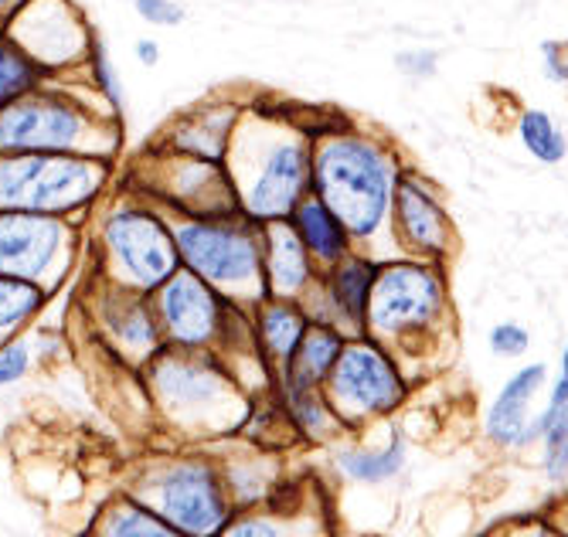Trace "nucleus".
Segmentation results:
<instances>
[{
	"instance_id": "nucleus-30",
	"label": "nucleus",
	"mask_w": 568,
	"mask_h": 537,
	"mask_svg": "<svg viewBox=\"0 0 568 537\" xmlns=\"http://www.w3.org/2000/svg\"><path fill=\"white\" fill-rule=\"evenodd\" d=\"M31 367V351L24 341H0V385H14L21 382Z\"/></svg>"
},
{
	"instance_id": "nucleus-40",
	"label": "nucleus",
	"mask_w": 568,
	"mask_h": 537,
	"mask_svg": "<svg viewBox=\"0 0 568 537\" xmlns=\"http://www.w3.org/2000/svg\"><path fill=\"white\" fill-rule=\"evenodd\" d=\"M28 4V0H0V28H8V21Z\"/></svg>"
},
{
	"instance_id": "nucleus-10",
	"label": "nucleus",
	"mask_w": 568,
	"mask_h": 537,
	"mask_svg": "<svg viewBox=\"0 0 568 537\" xmlns=\"http://www.w3.org/2000/svg\"><path fill=\"white\" fill-rule=\"evenodd\" d=\"M143 504L187 537H219L232 520V494L222 473L201 459L164 466L150 479V500Z\"/></svg>"
},
{
	"instance_id": "nucleus-14",
	"label": "nucleus",
	"mask_w": 568,
	"mask_h": 537,
	"mask_svg": "<svg viewBox=\"0 0 568 537\" xmlns=\"http://www.w3.org/2000/svg\"><path fill=\"white\" fill-rule=\"evenodd\" d=\"M388 229H392V242L412 259L443 262L453 249V219L443 207L436 188L423 174L412 171L398 174Z\"/></svg>"
},
{
	"instance_id": "nucleus-20",
	"label": "nucleus",
	"mask_w": 568,
	"mask_h": 537,
	"mask_svg": "<svg viewBox=\"0 0 568 537\" xmlns=\"http://www.w3.org/2000/svg\"><path fill=\"white\" fill-rule=\"evenodd\" d=\"M102 320H106V331L120 341V347L133 351L136 357H146V354L153 357V351L161 347V324H158V313H153V303L146 293L106 283Z\"/></svg>"
},
{
	"instance_id": "nucleus-21",
	"label": "nucleus",
	"mask_w": 568,
	"mask_h": 537,
	"mask_svg": "<svg viewBox=\"0 0 568 537\" xmlns=\"http://www.w3.org/2000/svg\"><path fill=\"white\" fill-rule=\"evenodd\" d=\"M286 222L293 225V232L300 235L303 249L310 252V259L317 262L321 273H324V268H331V265H337L341 259H347L357 249L351 232L341 225L337 214L321 197H314V194H306L293 207V214H290Z\"/></svg>"
},
{
	"instance_id": "nucleus-32",
	"label": "nucleus",
	"mask_w": 568,
	"mask_h": 537,
	"mask_svg": "<svg viewBox=\"0 0 568 537\" xmlns=\"http://www.w3.org/2000/svg\"><path fill=\"white\" fill-rule=\"evenodd\" d=\"M219 537H286V527L273 517H239L229 520Z\"/></svg>"
},
{
	"instance_id": "nucleus-41",
	"label": "nucleus",
	"mask_w": 568,
	"mask_h": 537,
	"mask_svg": "<svg viewBox=\"0 0 568 537\" xmlns=\"http://www.w3.org/2000/svg\"><path fill=\"white\" fill-rule=\"evenodd\" d=\"M510 537H558V534H551V530H545V527H525V530L510 534Z\"/></svg>"
},
{
	"instance_id": "nucleus-3",
	"label": "nucleus",
	"mask_w": 568,
	"mask_h": 537,
	"mask_svg": "<svg viewBox=\"0 0 568 537\" xmlns=\"http://www.w3.org/2000/svg\"><path fill=\"white\" fill-rule=\"evenodd\" d=\"M92 239L99 249V273L113 286L150 296L181 268L171 214L146 197L133 194L99 211Z\"/></svg>"
},
{
	"instance_id": "nucleus-6",
	"label": "nucleus",
	"mask_w": 568,
	"mask_h": 537,
	"mask_svg": "<svg viewBox=\"0 0 568 537\" xmlns=\"http://www.w3.org/2000/svg\"><path fill=\"white\" fill-rule=\"evenodd\" d=\"M0 153H116V123L69 92L41 85L0 110Z\"/></svg>"
},
{
	"instance_id": "nucleus-16",
	"label": "nucleus",
	"mask_w": 568,
	"mask_h": 537,
	"mask_svg": "<svg viewBox=\"0 0 568 537\" xmlns=\"http://www.w3.org/2000/svg\"><path fill=\"white\" fill-rule=\"evenodd\" d=\"M378 276V259L365 255V252H351L347 259H341L337 265L324 268L321 280L314 283V290L324 296L331 316V327H351V331H365V316H368V296Z\"/></svg>"
},
{
	"instance_id": "nucleus-1",
	"label": "nucleus",
	"mask_w": 568,
	"mask_h": 537,
	"mask_svg": "<svg viewBox=\"0 0 568 537\" xmlns=\"http://www.w3.org/2000/svg\"><path fill=\"white\" fill-rule=\"evenodd\" d=\"M398 174L395 153L365 133L331 130L314 136L310 194L337 214L354 245H368L388 229Z\"/></svg>"
},
{
	"instance_id": "nucleus-26",
	"label": "nucleus",
	"mask_w": 568,
	"mask_h": 537,
	"mask_svg": "<svg viewBox=\"0 0 568 537\" xmlns=\"http://www.w3.org/2000/svg\"><path fill=\"white\" fill-rule=\"evenodd\" d=\"M99 537H187V534L171 527L164 517H158L140 500H120L106 514V520H102Z\"/></svg>"
},
{
	"instance_id": "nucleus-31",
	"label": "nucleus",
	"mask_w": 568,
	"mask_h": 537,
	"mask_svg": "<svg viewBox=\"0 0 568 537\" xmlns=\"http://www.w3.org/2000/svg\"><path fill=\"white\" fill-rule=\"evenodd\" d=\"M528 344H531V337L518 324H497L490 331V351L500 357H521L528 351Z\"/></svg>"
},
{
	"instance_id": "nucleus-23",
	"label": "nucleus",
	"mask_w": 568,
	"mask_h": 537,
	"mask_svg": "<svg viewBox=\"0 0 568 537\" xmlns=\"http://www.w3.org/2000/svg\"><path fill=\"white\" fill-rule=\"evenodd\" d=\"M306 327H310V313L300 300L266 296L255 306V341L263 344L266 357L276 361L280 367H286Z\"/></svg>"
},
{
	"instance_id": "nucleus-29",
	"label": "nucleus",
	"mask_w": 568,
	"mask_h": 537,
	"mask_svg": "<svg viewBox=\"0 0 568 537\" xmlns=\"http://www.w3.org/2000/svg\"><path fill=\"white\" fill-rule=\"evenodd\" d=\"M85 62H89V72H92L95 92L110 102L113 116H120V110H123V89H120L116 69H113V62L106 55V44H102L99 38H92V48H89V59Z\"/></svg>"
},
{
	"instance_id": "nucleus-19",
	"label": "nucleus",
	"mask_w": 568,
	"mask_h": 537,
	"mask_svg": "<svg viewBox=\"0 0 568 537\" xmlns=\"http://www.w3.org/2000/svg\"><path fill=\"white\" fill-rule=\"evenodd\" d=\"M545 382V364H531L518 371L514 378L504 385L497 402L487 412V436L500 446H528L531 439H541V425L538 418L528 422V408Z\"/></svg>"
},
{
	"instance_id": "nucleus-36",
	"label": "nucleus",
	"mask_w": 568,
	"mask_h": 537,
	"mask_svg": "<svg viewBox=\"0 0 568 537\" xmlns=\"http://www.w3.org/2000/svg\"><path fill=\"white\" fill-rule=\"evenodd\" d=\"M545 469L551 479L568 476V439H545Z\"/></svg>"
},
{
	"instance_id": "nucleus-25",
	"label": "nucleus",
	"mask_w": 568,
	"mask_h": 537,
	"mask_svg": "<svg viewBox=\"0 0 568 537\" xmlns=\"http://www.w3.org/2000/svg\"><path fill=\"white\" fill-rule=\"evenodd\" d=\"M44 303H48V290L0 273V341H11L14 331H21L28 320H34Z\"/></svg>"
},
{
	"instance_id": "nucleus-22",
	"label": "nucleus",
	"mask_w": 568,
	"mask_h": 537,
	"mask_svg": "<svg viewBox=\"0 0 568 537\" xmlns=\"http://www.w3.org/2000/svg\"><path fill=\"white\" fill-rule=\"evenodd\" d=\"M344 331L321 324V320H310L306 334L300 337L293 357L286 361L283 374H286V385L296 388H321L327 382V374L334 371L341 351H344Z\"/></svg>"
},
{
	"instance_id": "nucleus-13",
	"label": "nucleus",
	"mask_w": 568,
	"mask_h": 537,
	"mask_svg": "<svg viewBox=\"0 0 568 537\" xmlns=\"http://www.w3.org/2000/svg\"><path fill=\"white\" fill-rule=\"evenodd\" d=\"M4 31L48 72L89 59L92 48V34L72 0H28Z\"/></svg>"
},
{
	"instance_id": "nucleus-37",
	"label": "nucleus",
	"mask_w": 568,
	"mask_h": 537,
	"mask_svg": "<svg viewBox=\"0 0 568 537\" xmlns=\"http://www.w3.org/2000/svg\"><path fill=\"white\" fill-rule=\"evenodd\" d=\"M398 69L408 75H433L436 72V55L433 51H405L398 55Z\"/></svg>"
},
{
	"instance_id": "nucleus-38",
	"label": "nucleus",
	"mask_w": 568,
	"mask_h": 537,
	"mask_svg": "<svg viewBox=\"0 0 568 537\" xmlns=\"http://www.w3.org/2000/svg\"><path fill=\"white\" fill-rule=\"evenodd\" d=\"M136 59H140V65H158V62H161V48H158V41H150V38L136 41Z\"/></svg>"
},
{
	"instance_id": "nucleus-5",
	"label": "nucleus",
	"mask_w": 568,
	"mask_h": 537,
	"mask_svg": "<svg viewBox=\"0 0 568 537\" xmlns=\"http://www.w3.org/2000/svg\"><path fill=\"white\" fill-rule=\"evenodd\" d=\"M225 168L232 174L239 207L255 225L286 222L293 207L310 194L314 171V136L306 130H280L263 146H245L232 136Z\"/></svg>"
},
{
	"instance_id": "nucleus-33",
	"label": "nucleus",
	"mask_w": 568,
	"mask_h": 537,
	"mask_svg": "<svg viewBox=\"0 0 568 537\" xmlns=\"http://www.w3.org/2000/svg\"><path fill=\"white\" fill-rule=\"evenodd\" d=\"M136 14L158 28H174L184 21V8L174 0H136Z\"/></svg>"
},
{
	"instance_id": "nucleus-35",
	"label": "nucleus",
	"mask_w": 568,
	"mask_h": 537,
	"mask_svg": "<svg viewBox=\"0 0 568 537\" xmlns=\"http://www.w3.org/2000/svg\"><path fill=\"white\" fill-rule=\"evenodd\" d=\"M545 72L555 82H568V41L545 44Z\"/></svg>"
},
{
	"instance_id": "nucleus-9",
	"label": "nucleus",
	"mask_w": 568,
	"mask_h": 537,
	"mask_svg": "<svg viewBox=\"0 0 568 537\" xmlns=\"http://www.w3.org/2000/svg\"><path fill=\"white\" fill-rule=\"evenodd\" d=\"M446 286L436 262L426 259H388L378 262V276L368 296L365 331L375 337H402L429 327L443 313Z\"/></svg>"
},
{
	"instance_id": "nucleus-12",
	"label": "nucleus",
	"mask_w": 568,
	"mask_h": 537,
	"mask_svg": "<svg viewBox=\"0 0 568 537\" xmlns=\"http://www.w3.org/2000/svg\"><path fill=\"white\" fill-rule=\"evenodd\" d=\"M324 385L331 392L334 412L347 418L385 415L405 398L395 361L368 337L344 341V351Z\"/></svg>"
},
{
	"instance_id": "nucleus-39",
	"label": "nucleus",
	"mask_w": 568,
	"mask_h": 537,
	"mask_svg": "<svg viewBox=\"0 0 568 537\" xmlns=\"http://www.w3.org/2000/svg\"><path fill=\"white\" fill-rule=\"evenodd\" d=\"M555 402H568V347H565V354H561V378H558V385H555V392H551V405Z\"/></svg>"
},
{
	"instance_id": "nucleus-4",
	"label": "nucleus",
	"mask_w": 568,
	"mask_h": 537,
	"mask_svg": "<svg viewBox=\"0 0 568 537\" xmlns=\"http://www.w3.org/2000/svg\"><path fill=\"white\" fill-rule=\"evenodd\" d=\"M181 265L232 303L260 306L270 293L263 283V229L245 214L219 219H171Z\"/></svg>"
},
{
	"instance_id": "nucleus-17",
	"label": "nucleus",
	"mask_w": 568,
	"mask_h": 537,
	"mask_svg": "<svg viewBox=\"0 0 568 537\" xmlns=\"http://www.w3.org/2000/svg\"><path fill=\"white\" fill-rule=\"evenodd\" d=\"M263 229V283L270 296L303 300L321 280L317 262L303 249L290 222H266Z\"/></svg>"
},
{
	"instance_id": "nucleus-27",
	"label": "nucleus",
	"mask_w": 568,
	"mask_h": 537,
	"mask_svg": "<svg viewBox=\"0 0 568 537\" xmlns=\"http://www.w3.org/2000/svg\"><path fill=\"white\" fill-rule=\"evenodd\" d=\"M402 463H405L402 439H392L385 449H347L337 456L341 473L357 483H385L402 469Z\"/></svg>"
},
{
	"instance_id": "nucleus-7",
	"label": "nucleus",
	"mask_w": 568,
	"mask_h": 537,
	"mask_svg": "<svg viewBox=\"0 0 568 537\" xmlns=\"http://www.w3.org/2000/svg\"><path fill=\"white\" fill-rule=\"evenodd\" d=\"M136 184V197L164 207L171 219H219L242 211L229 168L215 160L161 150Z\"/></svg>"
},
{
	"instance_id": "nucleus-2",
	"label": "nucleus",
	"mask_w": 568,
	"mask_h": 537,
	"mask_svg": "<svg viewBox=\"0 0 568 537\" xmlns=\"http://www.w3.org/2000/svg\"><path fill=\"white\" fill-rule=\"evenodd\" d=\"M113 184V160L89 153H0V211L79 222Z\"/></svg>"
},
{
	"instance_id": "nucleus-8",
	"label": "nucleus",
	"mask_w": 568,
	"mask_h": 537,
	"mask_svg": "<svg viewBox=\"0 0 568 537\" xmlns=\"http://www.w3.org/2000/svg\"><path fill=\"white\" fill-rule=\"evenodd\" d=\"M79 229L72 219L31 211H0V273L55 290L79 255Z\"/></svg>"
},
{
	"instance_id": "nucleus-15",
	"label": "nucleus",
	"mask_w": 568,
	"mask_h": 537,
	"mask_svg": "<svg viewBox=\"0 0 568 537\" xmlns=\"http://www.w3.org/2000/svg\"><path fill=\"white\" fill-rule=\"evenodd\" d=\"M150 385L168 412L181 418L219 415L232 402L229 374L212 357L194 354H158L150 361Z\"/></svg>"
},
{
	"instance_id": "nucleus-18",
	"label": "nucleus",
	"mask_w": 568,
	"mask_h": 537,
	"mask_svg": "<svg viewBox=\"0 0 568 537\" xmlns=\"http://www.w3.org/2000/svg\"><path fill=\"white\" fill-rule=\"evenodd\" d=\"M235 126H239V110H235V105H225V102L197 105V110H191V113H184L181 120L171 123L168 140H164L161 150L225 164L232 136H235Z\"/></svg>"
},
{
	"instance_id": "nucleus-24",
	"label": "nucleus",
	"mask_w": 568,
	"mask_h": 537,
	"mask_svg": "<svg viewBox=\"0 0 568 537\" xmlns=\"http://www.w3.org/2000/svg\"><path fill=\"white\" fill-rule=\"evenodd\" d=\"M48 69H41L28 51L0 28V110L31 92H38L48 82Z\"/></svg>"
},
{
	"instance_id": "nucleus-28",
	"label": "nucleus",
	"mask_w": 568,
	"mask_h": 537,
	"mask_svg": "<svg viewBox=\"0 0 568 537\" xmlns=\"http://www.w3.org/2000/svg\"><path fill=\"white\" fill-rule=\"evenodd\" d=\"M518 136L525 143V150L541 160V164H561L568 153V140L558 130V123L545 113V110H528L518 120Z\"/></svg>"
},
{
	"instance_id": "nucleus-34",
	"label": "nucleus",
	"mask_w": 568,
	"mask_h": 537,
	"mask_svg": "<svg viewBox=\"0 0 568 537\" xmlns=\"http://www.w3.org/2000/svg\"><path fill=\"white\" fill-rule=\"evenodd\" d=\"M541 439H568V402H555L538 415Z\"/></svg>"
},
{
	"instance_id": "nucleus-11",
	"label": "nucleus",
	"mask_w": 568,
	"mask_h": 537,
	"mask_svg": "<svg viewBox=\"0 0 568 537\" xmlns=\"http://www.w3.org/2000/svg\"><path fill=\"white\" fill-rule=\"evenodd\" d=\"M150 303L153 313H158L161 337H168L181 351L212 347L215 337H222L232 310H239V303L222 296L215 286H209L184 265L164 286L150 293Z\"/></svg>"
}]
</instances>
